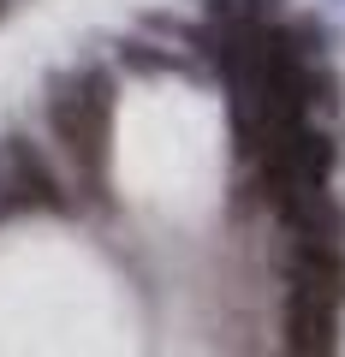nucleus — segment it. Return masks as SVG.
<instances>
[{"instance_id":"2","label":"nucleus","mask_w":345,"mask_h":357,"mask_svg":"<svg viewBox=\"0 0 345 357\" xmlns=\"http://www.w3.org/2000/svg\"><path fill=\"white\" fill-rule=\"evenodd\" d=\"M72 208L77 197L48 161V149L13 131L0 143V215H72Z\"/></svg>"},{"instance_id":"4","label":"nucleus","mask_w":345,"mask_h":357,"mask_svg":"<svg viewBox=\"0 0 345 357\" xmlns=\"http://www.w3.org/2000/svg\"><path fill=\"white\" fill-rule=\"evenodd\" d=\"M280 280L286 292H309L345 310V238H286Z\"/></svg>"},{"instance_id":"5","label":"nucleus","mask_w":345,"mask_h":357,"mask_svg":"<svg viewBox=\"0 0 345 357\" xmlns=\"http://www.w3.org/2000/svg\"><path fill=\"white\" fill-rule=\"evenodd\" d=\"M274 357H292V351H274Z\"/></svg>"},{"instance_id":"3","label":"nucleus","mask_w":345,"mask_h":357,"mask_svg":"<svg viewBox=\"0 0 345 357\" xmlns=\"http://www.w3.org/2000/svg\"><path fill=\"white\" fill-rule=\"evenodd\" d=\"M280 351L292 357H339L345 351V310L309 292H280Z\"/></svg>"},{"instance_id":"1","label":"nucleus","mask_w":345,"mask_h":357,"mask_svg":"<svg viewBox=\"0 0 345 357\" xmlns=\"http://www.w3.org/2000/svg\"><path fill=\"white\" fill-rule=\"evenodd\" d=\"M48 131L60 143V161L72 173V185L90 203H107V173H114V72L107 66H77V72L54 77Z\"/></svg>"}]
</instances>
